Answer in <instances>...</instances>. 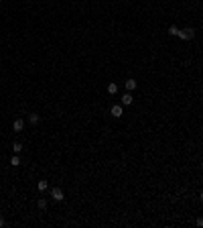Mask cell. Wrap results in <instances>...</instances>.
<instances>
[{
    "label": "cell",
    "mask_w": 203,
    "mask_h": 228,
    "mask_svg": "<svg viewBox=\"0 0 203 228\" xmlns=\"http://www.w3.org/2000/svg\"><path fill=\"white\" fill-rule=\"evenodd\" d=\"M122 104H124V106H128V104H132V94H130V92L122 96Z\"/></svg>",
    "instance_id": "5"
},
{
    "label": "cell",
    "mask_w": 203,
    "mask_h": 228,
    "mask_svg": "<svg viewBox=\"0 0 203 228\" xmlns=\"http://www.w3.org/2000/svg\"><path fill=\"white\" fill-rule=\"evenodd\" d=\"M10 165H14V167H16V165H20V159H18V157L14 155V157L10 159Z\"/></svg>",
    "instance_id": "11"
},
{
    "label": "cell",
    "mask_w": 203,
    "mask_h": 228,
    "mask_svg": "<svg viewBox=\"0 0 203 228\" xmlns=\"http://www.w3.org/2000/svg\"><path fill=\"white\" fill-rule=\"evenodd\" d=\"M37 187H39V191H45V189L49 187V183L45 181V179H41V181H39V185H37Z\"/></svg>",
    "instance_id": "8"
},
{
    "label": "cell",
    "mask_w": 203,
    "mask_h": 228,
    "mask_svg": "<svg viewBox=\"0 0 203 228\" xmlns=\"http://www.w3.org/2000/svg\"><path fill=\"white\" fill-rule=\"evenodd\" d=\"M108 92H110V94H116V92H118V84H110V86H108Z\"/></svg>",
    "instance_id": "9"
},
{
    "label": "cell",
    "mask_w": 203,
    "mask_h": 228,
    "mask_svg": "<svg viewBox=\"0 0 203 228\" xmlns=\"http://www.w3.org/2000/svg\"><path fill=\"white\" fill-rule=\"evenodd\" d=\"M51 196H53V200H57V202H61L65 196H63V191L59 189V187H53V191H51Z\"/></svg>",
    "instance_id": "3"
},
{
    "label": "cell",
    "mask_w": 203,
    "mask_h": 228,
    "mask_svg": "<svg viewBox=\"0 0 203 228\" xmlns=\"http://www.w3.org/2000/svg\"><path fill=\"white\" fill-rule=\"evenodd\" d=\"M201 33H203V29H201Z\"/></svg>",
    "instance_id": "17"
},
{
    "label": "cell",
    "mask_w": 203,
    "mask_h": 228,
    "mask_svg": "<svg viewBox=\"0 0 203 228\" xmlns=\"http://www.w3.org/2000/svg\"><path fill=\"white\" fill-rule=\"evenodd\" d=\"M22 128H25V122H22V118H16V120H14V124H12V131H14V133H20Z\"/></svg>",
    "instance_id": "2"
},
{
    "label": "cell",
    "mask_w": 203,
    "mask_h": 228,
    "mask_svg": "<svg viewBox=\"0 0 203 228\" xmlns=\"http://www.w3.org/2000/svg\"><path fill=\"white\" fill-rule=\"evenodd\" d=\"M126 90L128 92L136 90V82H134V80H126Z\"/></svg>",
    "instance_id": "6"
},
{
    "label": "cell",
    "mask_w": 203,
    "mask_h": 228,
    "mask_svg": "<svg viewBox=\"0 0 203 228\" xmlns=\"http://www.w3.org/2000/svg\"><path fill=\"white\" fill-rule=\"evenodd\" d=\"M197 226H203V218H197Z\"/></svg>",
    "instance_id": "14"
},
{
    "label": "cell",
    "mask_w": 203,
    "mask_h": 228,
    "mask_svg": "<svg viewBox=\"0 0 203 228\" xmlns=\"http://www.w3.org/2000/svg\"><path fill=\"white\" fill-rule=\"evenodd\" d=\"M112 116L120 118V116H122V106H118V104H114V106H112Z\"/></svg>",
    "instance_id": "4"
},
{
    "label": "cell",
    "mask_w": 203,
    "mask_h": 228,
    "mask_svg": "<svg viewBox=\"0 0 203 228\" xmlns=\"http://www.w3.org/2000/svg\"><path fill=\"white\" fill-rule=\"evenodd\" d=\"M39 120H41V118H39V114H31V116H29V122H31V124H37Z\"/></svg>",
    "instance_id": "7"
},
{
    "label": "cell",
    "mask_w": 203,
    "mask_h": 228,
    "mask_svg": "<svg viewBox=\"0 0 203 228\" xmlns=\"http://www.w3.org/2000/svg\"><path fill=\"white\" fill-rule=\"evenodd\" d=\"M177 37H181L183 41H191V39L195 37V31H193V29H183V31H179Z\"/></svg>",
    "instance_id": "1"
},
{
    "label": "cell",
    "mask_w": 203,
    "mask_h": 228,
    "mask_svg": "<svg viewBox=\"0 0 203 228\" xmlns=\"http://www.w3.org/2000/svg\"><path fill=\"white\" fill-rule=\"evenodd\" d=\"M199 198H201V200H203V191H201V193H199Z\"/></svg>",
    "instance_id": "16"
},
{
    "label": "cell",
    "mask_w": 203,
    "mask_h": 228,
    "mask_svg": "<svg viewBox=\"0 0 203 228\" xmlns=\"http://www.w3.org/2000/svg\"><path fill=\"white\" fill-rule=\"evenodd\" d=\"M0 226H4V218L2 216H0Z\"/></svg>",
    "instance_id": "15"
},
{
    "label": "cell",
    "mask_w": 203,
    "mask_h": 228,
    "mask_svg": "<svg viewBox=\"0 0 203 228\" xmlns=\"http://www.w3.org/2000/svg\"><path fill=\"white\" fill-rule=\"evenodd\" d=\"M37 206H39L41 210H45V208H47V202H45V200H39V202H37Z\"/></svg>",
    "instance_id": "13"
},
{
    "label": "cell",
    "mask_w": 203,
    "mask_h": 228,
    "mask_svg": "<svg viewBox=\"0 0 203 228\" xmlns=\"http://www.w3.org/2000/svg\"><path fill=\"white\" fill-rule=\"evenodd\" d=\"M12 149H14V153H20V149H22V145H20V143H14V145H12Z\"/></svg>",
    "instance_id": "12"
},
{
    "label": "cell",
    "mask_w": 203,
    "mask_h": 228,
    "mask_svg": "<svg viewBox=\"0 0 203 228\" xmlns=\"http://www.w3.org/2000/svg\"><path fill=\"white\" fill-rule=\"evenodd\" d=\"M169 35H179V29H177L175 25H171V27H169Z\"/></svg>",
    "instance_id": "10"
}]
</instances>
